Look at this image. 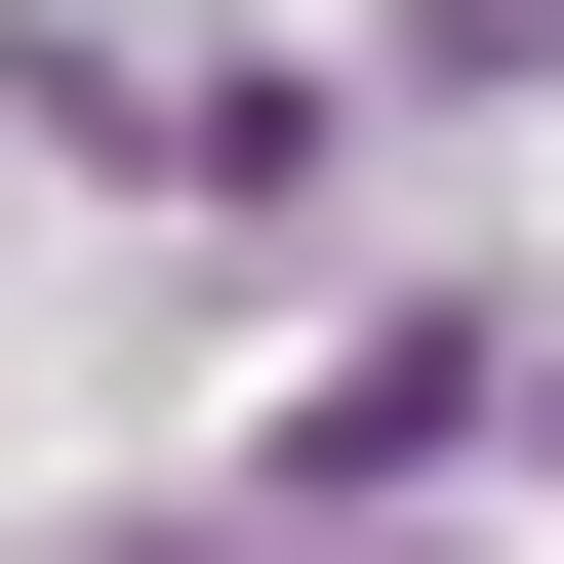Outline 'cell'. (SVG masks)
Masks as SVG:
<instances>
[{
    "mask_svg": "<svg viewBox=\"0 0 564 564\" xmlns=\"http://www.w3.org/2000/svg\"><path fill=\"white\" fill-rule=\"evenodd\" d=\"M444 82H564V0H444Z\"/></svg>",
    "mask_w": 564,
    "mask_h": 564,
    "instance_id": "6da1fadb",
    "label": "cell"
}]
</instances>
